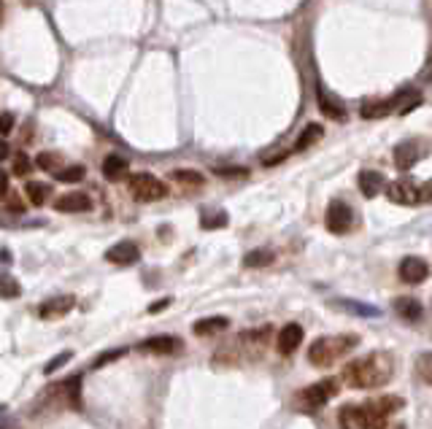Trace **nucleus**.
I'll use <instances>...</instances> for the list:
<instances>
[{"label": "nucleus", "instance_id": "nucleus-41", "mask_svg": "<svg viewBox=\"0 0 432 429\" xmlns=\"http://www.w3.org/2000/svg\"><path fill=\"white\" fill-rule=\"evenodd\" d=\"M6 411H8V408H6V405H0V418H3V416H6Z\"/></svg>", "mask_w": 432, "mask_h": 429}, {"label": "nucleus", "instance_id": "nucleus-9", "mask_svg": "<svg viewBox=\"0 0 432 429\" xmlns=\"http://www.w3.org/2000/svg\"><path fill=\"white\" fill-rule=\"evenodd\" d=\"M106 260L111 262V265H122V267H127V265H133V262L140 260V248L133 241H119L116 246H111L106 251Z\"/></svg>", "mask_w": 432, "mask_h": 429}, {"label": "nucleus", "instance_id": "nucleus-31", "mask_svg": "<svg viewBox=\"0 0 432 429\" xmlns=\"http://www.w3.org/2000/svg\"><path fill=\"white\" fill-rule=\"evenodd\" d=\"M71 359H73V351H62V354H57V356H54V359L49 362L47 368H44V373H47V375H52V373H57V370H60L62 365H68Z\"/></svg>", "mask_w": 432, "mask_h": 429}, {"label": "nucleus", "instance_id": "nucleus-33", "mask_svg": "<svg viewBox=\"0 0 432 429\" xmlns=\"http://www.w3.org/2000/svg\"><path fill=\"white\" fill-rule=\"evenodd\" d=\"M124 354H127V349H114V351H106V354H100V356H97V359H95L92 370L103 368V365H108V362H114V359H119V356H124Z\"/></svg>", "mask_w": 432, "mask_h": 429}, {"label": "nucleus", "instance_id": "nucleus-43", "mask_svg": "<svg viewBox=\"0 0 432 429\" xmlns=\"http://www.w3.org/2000/svg\"><path fill=\"white\" fill-rule=\"evenodd\" d=\"M8 429H19V427H8Z\"/></svg>", "mask_w": 432, "mask_h": 429}, {"label": "nucleus", "instance_id": "nucleus-2", "mask_svg": "<svg viewBox=\"0 0 432 429\" xmlns=\"http://www.w3.org/2000/svg\"><path fill=\"white\" fill-rule=\"evenodd\" d=\"M402 397H381L371 399L365 405H349V408H340V421L343 427H356V429H384L386 418L400 411Z\"/></svg>", "mask_w": 432, "mask_h": 429}, {"label": "nucleus", "instance_id": "nucleus-23", "mask_svg": "<svg viewBox=\"0 0 432 429\" xmlns=\"http://www.w3.org/2000/svg\"><path fill=\"white\" fill-rule=\"evenodd\" d=\"M322 124H308V127H306V130H303V133H300V138H297V143H294V152H303V149H308V146H313V143H316V140L322 138Z\"/></svg>", "mask_w": 432, "mask_h": 429}, {"label": "nucleus", "instance_id": "nucleus-17", "mask_svg": "<svg viewBox=\"0 0 432 429\" xmlns=\"http://www.w3.org/2000/svg\"><path fill=\"white\" fill-rule=\"evenodd\" d=\"M227 327H230V319H224V316H208V319H200V322L192 324V332L200 337H208V335L224 332Z\"/></svg>", "mask_w": 432, "mask_h": 429}, {"label": "nucleus", "instance_id": "nucleus-34", "mask_svg": "<svg viewBox=\"0 0 432 429\" xmlns=\"http://www.w3.org/2000/svg\"><path fill=\"white\" fill-rule=\"evenodd\" d=\"M216 176H227V179H246L248 170L246 168H214Z\"/></svg>", "mask_w": 432, "mask_h": 429}, {"label": "nucleus", "instance_id": "nucleus-13", "mask_svg": "<svg viewBox=\"0 0 432 429\" xmlns=\"http://www.w3.org/2000/svg\"><path fill=\"white\" fill-rule=\"evenodd\" d=\"M303 343V327L300 324H287L278 332V351L281 354H294Z\"/></svg>", "mask_w": 432, "mask_h": 429}, {"label": "nucleus", "instance_id": "nucleus-42", "mask_svg": "<svg viewBox=\"0 0 432 429\" xmlns=\"http://www.w3.org/2000/svg\"><path fill=\"white\" fill-rule=\"evenodd\" d=\"M0 25H3V0H0Z\"/></svg>", "mask_w": 432, "mask_h": 429}, {"label": "nucleus", "instance_id": "nucleus-3", "mask_svg": "<svg viewBox=\"0 0 432 429\" xmlns=\"http://www.w3.org/2000/svg\"><path fill=\"white\" fill-rule=\"evenodd\" d=\"M359 337L356 335H332V337H316L308 349V359L313 368H330L335 365L340 356L356 349Z\"/></svg>", "mask_w": 432, "mask_h": 429}, {"label": "nucleus", "instance_id": "nucleus-15", "mask_svg": "<svg viewBox=\"0 0 432 429\" xmlns=\"http://www.w3.org/2000/svg\"><path fill=\"white\" fill-rule=\"evenodd\" d=\"M127 170H130V162L124 159L122 154H108L103 159V176L108 181H122L127 176Z\"/></svg>", "mask_w": 432, "mask_h": 429}, {"label": "nucleus", "instance_id": "nucleus-7", "mask_svg": "<svg viewBox=\"0 0 432 429\" xmlns=\"http://www.w3.org/2000/svg\"><path fill=\"white\" fill-rule=\"evenodd\" d=\"M352 222H354V214H352L349 203L332 200L330 208H327V230L332 235H343V232L352 230Z\"/></svg>", "mask_w": 432, "mask_h": 429}, {"label": "nucleus", "instance_id": "nucleus-21", "mask_svg": "<svg viewBox=\"0 0 432 429\" xmlns=\"http://www.w3.org/2000/svg\"><path fill=\"white\" fill-rule=\"evenodd\" d=\"M359 114H362V119H381L386 114H392V103L389 100H365Z\"/></svg>", "mask_w": 432, "mask_h": 429}, {"label": "nucleus", "instance_id": "nucleus-16", "mask_svg": "<svg viewBox=\"0 0 432 429\" xmlns=\"http://www.w3.org/2000/svg\"><path fill=\"white\" fill-rule=\"evenodd\" d=\"M330 306L340 308V310H346V313H354V316H362V319H376V316H381V308L365 306V303H356V300H332Z\"/></svg>", "mask_w": 432, "mask_h": 429}, {"label": "nucleus", "instance_id": "nucleus-18", "mask_svg": "<svg viewBox=\"0 0 432 429\" xmlns=\"http://www.w3.org/2000/svg\"><path fill=\"white\" fill-rule=\"evenodd\" d=\"M384 186H386V181L378 170H362V173H359V192H362L365 198H376Z\"/></svg>", "mask_w": 432, "mask_h": 429}, {"label": "nucleus", "instance_id": "nucleus-24", "mask_svg": "<svg viewBox=\"0 0 432 429\" xmlns=\"http://www.w3.org/2000/svg\"><path fill=\"white\" fill-rule=\"evenodd\" d=\"M227 222H230V216L224 211H203L200 216L203 230H222V227H227Z\"/></svg>", "mask_w": 432, "mask_h": 429}, {"label": "nucleus", "instance_id": "nucleus-19", "mask_svg": "<svg viewBox=\"0 0 432 429\" xmlns=\"http://www.w3.org/2000/svg\"><path fill=\"white\" fill-rule=\"evenodd\" d=\"M395 310H397V316H402L405 322H419L424 316V306L419 300H414V297H397L395 300Z\"/></svg>", "mask_w": 432, "mask_h": 429}, {"label": "nucleus", "instance_id": "nucleus-10", "mask_svg": "<svg viewBox=\"0 0 432 429\" xmlns=\"http://www.w3.org/2000/svg\"><path fill=\"white\" fill-rule=\"evenodd\" d=\"M421 159V143L419 140H402L395 146V165L397 170H411Z\"/></svg>", "mask_w": 432, "mask_h": 429}, {"label": "nucleus", "instance_id": "nucleus-26", "mask_svg": "<svg viewBox=\"0 0 432 429\" xmlns=\"http://www.w3.org/2000/svg\"><path fill=\"white\" fill-rule=\"evenodd\" d=\"M84 176H87V170L81 168V165H68V168H62L54 173V179H57L60 184H78Z\"/></svg>", "mask_w": 432, "mask_h": 429}, {"label": "nucleus", "instance_id": "nucleus-29", "mask_svg": "<svg viewBox=\"0 0 432 429\" xmlns=\"http://www.w3.org/2000/svg\"><path fill=\"white\" fill-rule=\"evenodd\" d=\"M65 394H68V402H71L76 411H81V378H78V375L68 378V383H65Z\"/></svg>", "mask_w": 432, "mask_h": 429}, {"label": "nucleus", "instance_id": "nucleus-14", "mask_svg": "<svg viewBox=\"0 0 432 429\" xmlns=\"http://www.w3.org/2000/svg\"><path fill=\"white\" fill-rule=\"evenodd\" d=\"M179 349H181V343L170 335L149 337V340H143L138 346V351H152V354H173V351H179Z\"/></svg>", "mask_w": 432, "mask_h": 429}, {"label": "nucleus", "instance_id": "nucleus-35", "mask_svg": "<svg viewBox=\"0 0 432 429\" xmlns=\"http://www.w3.org/2000/svg\"><path fill=\"white\" fill-rule=\"evenodd\" d=\"M419 368H421V381L430 383V354H421V359H419Z\"/></svg>", "mask_w": 432, "mask_h": 429}, {"label": "nucleus", "instance_id": "nucleus-30", "mask_svg": "<svg viewBox=\"0 0 432 429\" xmlns=\"http://www.w3.org/2000/svg\"><path fill=\"white\" fill-rule=\"evenodd\" d=\"M35 165L41 170H52V173H57V165H60V154H52V152H41L35 157Z\"/></svg>", "mask_w": 432, "mask_h": 429}, {"label": "nucleus", "instance_id": "nucleus-40", "mask_svg": "<svg viewBox=\"0 0 432 429\" xmlns=\"http://www.w3.org/2000/svg\"><path fill=\"white\" fill-rule=\"evenodd\" d=\"M165 306H168V300H162V303H155V306H149V313H157V310H162Z\"/></svg>", "mask_w": 432, "mask_h": 429}, {"label": "nucleus", "instance_id": "nucleus-11", "mask_svg": "<svg viewBox=\"0 0 432 429\" xmlns=\"http://www.w3.org/2000/svg\"><path fill=\"white\" fill-rule=\"evenodd\" d=\"M54 208L60 214H84V211L92 208V200H90V195H84V192H68V195L57 198Z\"/></svg>", "mask_w": 432, "mask_h": 429}, {"label": "nucleus", "instance_id": "nucleus-6", "mask_svg": "<svg viewBox=\"0 0 432 429\" xmlns=\"http://www.w3.org/2000/svg\"><path fill=\"white\" fill-rule=\"evenodd\" d=\"M338 392H340L338 378H324V381H316L313 386H308L306 392H300L297 399L303 402L306 411H316V408H322L324 402H330Z\"/></svg>", "mask_w": 432, "mask_h": 429}, {"label": "nucleus", "instance_id": "nucleus-20", "mask_svg": "<svg viewBox=\"0 0 432 429\" xmlns=\"http://www.w3.org/2000/svg\"><path fill=\"white\" fill-rule=\"evenodd\" d=\"M316 100H319L322 114H327L330 119H335V122H343V119H346V108H343V103H338L330 92L319 90V92H316Z\"/></svg>", "mask_w": 432, "mask_h": 429}, {"label": "nucleus", "instance_id": "nucleus-1", "mask_svg": "<svg viewBox=\"0 0 432 429\" xmlns=\"http://www.w3.org/2000/svg\"><path fill=\"white\" fill-rule=\"evenodd\" d=\"M392 373H395L392 354L373 351V354H368V356L352 359V362L343 368V381L349 383L352 389H378V386L389 383Z\"/></svg>", "mask_w": 432, "mask_h": 429}, {"label": "nucleus", "instance_id": "nucleus-12", "mask_svg": "<svg viewBox=\"0 0 432 429\" xmlns=\"http://www.w3.org/2000/svg\"><path fill=\"white\" fill-rule=\"evenodd\" d=\"M73 306H76L73 294H57L38 308V313H41V319H60V316H68V310Z\"/></svg>", "mask_w": 432, "mask_h": 429}, {"label": "nucleus", "instance_id": "nucleus-8", "mask_svg": "<svg viewBox=\"0 0 432 429\" xmlns=\"http://www.w3.org/2000/svg\"><path fill=\"white\" fill-rule=\"evenodd\" d=\"M397 273L405 284H421V281H427L430 276V265L427 260H421V257H405L400 262V267H397Z\"/></svg>", "mask_w": 432, "mask_h": 429}, {"label": "nucleus", "instance_id": "nucleus-36", "mask_svg": "<svg viewBox=\"0 0 432 429\" xmlns=\"http://www.w3.org/2000/svg\"><path fill=\"white\" fill-rule=\"evenodd\" d=\"M11 127H14V114H3V116H0V133L8 135Z\"/></svg>", "mask_w": 432, "mask_h": 429}, {"label": "nucleus", "instance_id": "nucleus-37", "mask_svg": "<svg viewBox=\"0 0 432 429\" xmlns=\"http://www.w3.org/2000/svg\"><path fill=\"white\" fill-rule=\"evenodd\" d=\"M284 157H287V152L270 154V157H268V159H265V165H268V168H270V165H278V162H281V159H284Z\"/></svg>", "mask_w": 432, "mask_h": 429}, {"label": "nucleus", "instance_id": "nucleus-28", "mask_svg": "<svg viewBox=\"0 0 432 429\" xmlns=\"http://www.w3.org/2000/svg\"><path fill=\"white\" fill-rule=\"evenodd\" d=\"M25 192H28V198H30L32 205H44V203H47V198H49V186L41 184V181H28Z\"/></svg>", "mask_w": 432, "mask_h": 429}, {"label": "nucleus", "instance_id": "nucleus-22", "mask_svg": "<svg viewBox=\"0 0 432 429\" xmlns=\"http://www.w3.org/2000/svg\"><path fill=\"white\" fill-rule=\"evenodd\" d=\"M273 260H276V254L270 248H254L244 257V265L246 267H268V265H273Z\"/></svg>", "mask_w": 432, "mask_h": 429}, {"label": "nucleus", "instance_id": "nucleus-5", "mask_svg": "<svg viewBox=\"0 0 432 429\" xmlns=\"http://www.w3.org/2000/svg\"><path fill=\"white\" fill-rule=\"evenodd\" d=\"M130 195L140 203H155V200H162L168 195V184L152 173H136L130 179Z\"/></svg>", "mask_w": 432, "mask_h": 429}, {"label": "nucleus", "instance_id": "nucleus-38", "mask_svg": "<svg viewBox=\"0 0 432 429\" xmlns=\"http://www.w3.org/2000/svg\"><path fill=\"white\" fill-rule=\"evenodd\" d=\"M6 192H8V176H6L3 170H0V198H3Z\"/></svg>", "mask_w": 432, "mask_h": 429}, {"label": "nucleus", "instance_id": "nucleus-4", "mask_svg": "<svg viewBox=\"0 0 432 429\" xmlns=\"http://www.w3.org/2000/svg\"><path fill=\"white\" fill-rule=\"evenodd\" d=\"M386 198L400 205H419L430 200V184H419L414 179H397L386 186Z\"/></svg>", "mask_w": 432, "mask_h": 429}, {"label": "nucleus", "instance_id": "nucleus-25", "mask_svg": "<svg viewBox=\"0 0 432 429\" xmlns=\"http://www.w3.org/2000/svg\"><path fill=\"white\" fill-rule=\"evenodd\" d=\"M22 294V286L14 276L8 273H0V300H16Z\"/></svg>", "mask_w": 432, "mask_h": 429}, {"label": "nucleus", "instance_id": "nucleus-32", "mask_svg": "<svg viewBox=\"0 0 432 429\" xmlns=\"http://www.w3.org/2000/svg\"><path fill=\"white\" fill-rule=\"evenodd\" d=\"M32 170V162H30V157L22 152V154H16L14 157V173L16 176H28Z\"/></svg>", "mask_w": 432, "mask_h": 429}, {"label": "nucleus", "instance_id": "nucleus-27", "mask_svg": "<svg viewBox=\"0 0 432 429\" xmlns=\"http://www.w3.org/2000/svg\"><path fill=\"white\" fill-rule=\"evenodd\" d=\"M170 179L173 181H179V184H186V186H203L205 184V179H203V173H198V170H173L170 173Z\"/></svg>", "mask_w": 432, "mask_h": 429}, {"label": "nucleus", "instance_id": "nucleus-39", "mask_svg": "<svg viewBox=\"0 0 432 429\" xmlns=\"http://www.w3.org/2000/svg\"><path fill=\"white\" fill-rule=\"evenodd\" d=\"M8 154H11V149H8V143H6V140H0V162H3V159H6Z\"/></svg>", "mask_w": 432, "mask_h": 429}]
</instances>
